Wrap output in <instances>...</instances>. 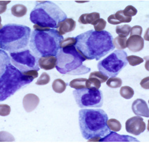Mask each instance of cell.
<instances>
[{"label": "cell", "mask_w": 149, "mask_h": 143, "mask_svg": "<svg viewBox=\"0 0 149 143\" xmlns=\"http://www.w3.org/2000/svg\"><path fill=\"white\" fill-rule=\"evenodd\" d=\"M75 39L77 43L74 47L88 60H99L115 49L112 35L106 31L90 30L78 35Z\"/></svg>", "instance_id": "obj_1"}, {"label": "cell", "mask_w": 149, "mask_h": 143, "mask_svg": "<svg viewBox=\"0 0 149 143\" xmlns=\"http://www.w3.org/2000/svg\"><path fill=\"white\" fill-rule=\"evenodd\" d=\"M33 80L12 65L8 54L0 50V101H5Z\"/></svg>", "instance_id": "obj_2"}, {"label": "cell", "mask_w": 149, "mask_h": 143, "mask_svg": "<svg viewBox=\"0 0 149 143\" xmlns=\"http://www.w3.org/2000/svg\"><path fill=\"white\" fill-rule=\"evenodd\" d=\"M108 116L102 109H81L79 112V125L84 138L99 141L110 133L107 125Z\"/></svg>", "instance_id": "obj_3"}, {"label": "cell", "mask_w": 149, "mask_h": 143, "mask_svg": "<svg viewBox=\"0 0 149 143\" xmlns=\"http://www.w3.org/2000/svg\"><path fill=\"white\" fill-rule=\"evenodd\" d=\"M29 47L37 57L56 56L60 49V43L64 40L57 29L33 31L31 35Z\"/></svg>", "instance_id": "obj_4"}, {"label": "cell", "mask_w": 149, "mask_h": 143, "mask_svg": "<svg viewBox=\"0 0 149 143\" xmlns=\"http://www.w3.org/2000/svg\"><path fill=\"white\" fill-rule=\"evenodd\" d=\"M31 29L18 24H7L0 29V49L15 53L26 48L29 42Z\"/></svg>", "instance_id": "obj_5"}, {"label": "cell", "mask_w": 149, "mask_h": 143, "mask_svg": "<svg viewBox=\"0 0 149 143\" xmlns=\"http://www.w3.org/2000/svg\"><path fill=\"white\" fill-rule=\"evenodd\" d=\"M30 14L32 23L43 28H57L60 22L67 19V15L56 4L51 1H36Z\"/></svg>", "instance_id": "obj_6"}, {"label": "cell", "mask_w": 149, "mask_h": 143, "mask_svg": "<svg viewBox=\"0 0 149 143\" xmlns=\"http://www.w3.org/2000/svg\"><path fill=\"white\" fill-rule=\"evenodd\" d=\"M56 57V68L61 74L82 75L91 71L90 67L83 65L86 60L80 54L74 46L61 49Z\"/></svg>", "instance_id": "obj_7"}, {"label": "cell", "mask_w": 149, "mask_h": 143, "mask_svg": "<svg viewBox=\"0 0 149 143\" xmlns=\"http://www.w3.org/2000/svg\"><path fill=\"white\" fill-rule=\"evenodd\" d=\"M127 53L123 50H116L99 62L97 67L103 75L113 78L117 76L128 65Z\"/></svg>", "instance_id": "obj_8"}, {"label": "cell", "mask_w": 149, "mask_h": 143, "mask_svg": "<svg viewBox=\"0 0 149 143\" xmlns=\"http://www.w3.org/2000/svg\"><path fill=\"white\" fill-rule=\"evenodd\" d=\"M73 95L77 105L84 109L88 107L99 108L103 105V95L100 90L82 88L73 91Z\"/></svg>", "instance_id": "obj_9"}, {"label": "cell", "mask_w": 149, "mask_h": 143, "mask_svg": "<svg viewBox=\"0 0 149 143\" xmlns=\"http://www.w3.org/2000/svg\"><path fill=\"white\" fill-rule=\"evenodd\" d=\"M10 60L11 64L19 70L22 73L29 70H40L38 57H37L29 49L11 53Z\"/></svg>", "instance_id": "obj_10"}, {"label": "cell", "mask_w": 149, "mask_h": 143, "mask_svg": "<svg viewBox=\"0 0 149 143\" xmlns=\"http://www.w3.org/2000/svg\"><path fill=\"white\" fill-rule=\"evenodd\" d=\"M125 128L127 133L139 135L146 130V125L141 116H136L128 119L125 123Z\"/></svg>", "instance_id": "obj_11"}, {"label": "cell", "mask_w": 149, "mask_h": 143, "mask_svg": "<svg viewBox=\"0 0 149 143\" xmlns=\"http://www.w3.org/2000/svg\"><path fill=\"white\" fill-rule=\"evenodd\" d=\"M132 110L135 115L139 116L148 117V107L145 100L138 99L135 100L132 104Z\"/></svg>", "instance_id": "obj_12"}, {"label": "cell", "mask_w": 149, "mask_h": 143, "mask_svg": "<svg viewBox=\"0 0 149 143\" xmlns=\"http://www.w3.org/2000/svg\"><path fill=\"white\" fill-rule=\"evenodd\" d=\"M127 46L130 51L134 53L139 52L141 51L144 48V40L141 36H131L128 40H127Z\"/></svg>", "instance_id": "obj_13"}, {"label": "cell", "mask_w": 149, "mask_h": 143, "mask_svg": "<svg viewBox=\"0 0 149 143\" xmlns=\"http://www.w3.org/2000/svg\"><path fill=\"white\" fill-rule=\"evenodd\" d=\"M40 103V99L34 94H28L23 99V105L27 112L33 111Z\"/></svg>", "instance_id": "obj_14"}, {"label": "cell", "mask_w": 149, "mask_h": 143, "mask_svg": "<svg viewBox=\"0 0 149 143\" xmlns=\"http://www.w3.org/2000/svg\"><path fill=\"white\" fill-rule=\"evenodd\" d=\"M76 28V22L73 19H66L65 20L60 22L57 26V31L60 35H63L66 33L70 32Z\"/></svg>", "instance_id": "obj_15"}, {"label": "cell", "mask_w": 149, "mask_h": 143, "mask_svg": "<svg viewBox=\"0 0 149 143\" xmlns=\"http://www.w3.org/2000/svg\"><path fill=\"white\" fill-rule=\"evenodd\" d=\"M99 141H139L133 137L119 135L115 132H110L108 135L101 138Z\"/></svg>", "instance_id": "obj_16"}, {"label": "cell", "mask_w": 149, "mask_h": 143, "mask_svg": "<svg viewBox=\"0 0 149 143\" xmlns=\"http://www.w3.org/2000/svg\"><path fill=\"white\" fill-rule=\"evenodd\" d=\"M56 56L41 57L38 59V65L40 68L49 70L56 67Z\"/></svg>", "instance_id": "obj_17"}, {"label": "cell", "mask_w": 149, "mask_h": 143, "mask_svg": "<svg viewBox=\"0 0 149 143\" xmlns=\"http://www.w3.org/2000/svg\"><path fill=\"white\" fill-rule=\"evenodd\" d=\"M107 20L110 24L115 25L122 23H130L132 20V17L125 16L123 15V10H120L115 14L110 15Z\"/></svg>", "instance_id": "obj_18"}, {"label": "cell", "mask_w": 149, "mask_h": 143, "mask_svg": "<svg viewBox=\"0 0 149 143\" xmlns=\"http://www.w3.org/2000/svg\"><path fill=\"white\" fill-rule=\"evenodd\" d=\"M100 13H97V12H93L91 13H85L80 16L78 22L83 25L90 24L93 25L96 20L100 19Z\"/></svg>", "instance_id": "obj_19"}, {"label": "cell", "mask_w": 149, "mask_h": 143, "mask_svg": "<svg viewBox=\"0 0 149 143\" xmlns=\"http://www.w3.org/2000/svg\"><path fill=\"white\" fill-rule=\"evenodd\" d=\"M28 9L26 7L22 4H16L11 8V14L17 17H22L27 13Z\"/></svg>", "instance_id": "obj_20"}, {"label": "cell", "mask_w": 149, "mask_h": 143, "mask_svg": "<svg viewBox=\"0 0 149 143\" xmlns=\"http://www.w3.org/2000/svg\"><path fill=\"white\" fill-rule=\"evenodd\" d=\"M67 87V83L61 79H55L52 84V88L55 92L61 94L63 92Z\"/></svg>", "instance_id": "obj_21"}, {"label": "cell", "mask_w": 149, "mask_h": 143, "mask_svg": "<svg viewBox=\"0 0 149 143\" xmlns=\"http://www.w3.org/2000/svg\"><path fill=\"white\" fill-rule=\"evenodd\" d=\"M127 37H123V36L119 35L118 37H116L114 40H113V44L118 50H123V49H126L127 46Z\"/></svg>", "instance_id": "obj_22"}, {"label": "cell", "mask_w": 149, "mask_h": 143, "mask_svg": "<svg viewBox=\"0 0 149 143\" xmlns=\"http://www.w3.org/2000/svg\"><path fill=\"white\" fill-rule=\"evenodd\" d=\"M101 82L95 78H89L86 81L85 85L88 89L98 90L101 87Z\"/></svg>", "instance_id": "obj_23"}, {"label": "cell", "mask_w": 149, "mask_h": 143, "mask_svg": "<svg viewBox=\"0 0 149 143\" xmlns=\"http://www.w3.org/2000/svg\"><path fill=\"white\" fill-rule=\"evenodd\" d=\"M87 79L86 78H77L74 79L70 81L69 83V86L74 89L80 90L82 88H85L86 85L85 83Z\"/></svg>", "instance_id": "obj_24"}, {"label": "cell", "mask_w": 149, "mask_h": 143, "mask_svg": "<svg viewBox=\"0 0 149 143\" xmlns=\"http://www.w3.org/2000/svg\"><path fill=\"white\" fill-rule=\"evenodd\" d=\"M120 95L121 97L127 100L131 99L134 95V90L128 86L122 87L120 90Z\"/></svg>", "instance_id": "obj_25"}, {"label": "cell", "mask_w": 149, "mask_h": 143, "mask_svg": "<svg viewBox=\"0 0 149 143\" xmlns=\"http://www.w3.org/2000/svg\"><path fill=\"white\" fill-rule=\"evenodd\" d=\"M107 125L110 130L114 132H119L122 128L121 124L115 119H111L107 121Z\"/></svg>", "instance_id": "obj_26"}, {"label": "cell", "mask_w": 149, "mask_h": 143, "mask_svg": "<svg viewBox=\"0 0 149 143\" xmlns=\"http://www.w3.org/2000/svg\"><path fill=\"white\" fill-rule=\"evenodd\" d=\"M131 29V26L128 25H118L116 28V32L119 35L127 37L130 33Z\"/></svg>", "instance_id": "obj_27"}, {"label": "cell", "mask_w": 149, "mask_h": 143, "mask_svg": "<svg viewBox=\"0 0 149 143\" xmlns=\"http://www.w3.org/2000/svg\"><path fill=\"white\" fill-rule=\"evenodd\" d=\"M107 85L111 88H118L122 86V81L120 78L117 77L110 78L107 81Z\"/></svg>", "instance_id": "obj_28"}, {"label": "cell", "mask_w": 149, "mask_h": 143, "mask_svg": "<svg viewBox=\"0 0 149 143\" xmlns=\"http://www.w3.org/2000/svg\"><path fill=\"white\" fill-rule=\"evenodd\" d=\"M127 60L128 63L132 66H135L139 65H140L143 62H144V59L136 56H127Z\"/></svg>", "instance_id": "obj_29"}, {"label": "cell", "mask_w": 149, "mask_h": 143, "mask_svg": "<svg viewBox=\"0 0 149 143\" xmlns=\"http://www.w3.org/2000/svg\"><path fill=\"white\" fill-rule=\"evenodd\" d=\"M93 25H94L95 31L101 32L105 29L106 26V22L103 19H99L93 23Z\"/></svg>", "instance_id": "obj_30"}, {"label": "cell", "mask_w": 149, "mask_h": 143, "mask_svg": "<svg viewBox=\"0 0 149 143\" xmlns=\"http://www.w3.org/2000/svg\"><path fill=\"white\" fill-rule=\"evenodd\" d=\"M49 81H50V76L46 72H44L36 82V84L38 85H45L48 84Z\"/></svg>", "instance_id": "obj_31"}, {"label": "cell", "mask_w": 149, "mask_h": 143, "mask_svg": "<svg viewBox=\"0 0 149 143\" xmlns=\"http://www.w3.org/2000/svg\"><path fill=\"white\" fill-rule=\"evenodd\" d=\"M77 43L75 38H67L62 41L60 43V49L74 46Z\"/></svg>", "instance_id": "obj_32"}, {"label": "cell", "mask_w": 149, "mask_h": 143, "mask_svg": "<svg viewBox=\"0 0 149 143\" xmlns=\"http://www.w3.org/2000/svg\"><path fill=\"white\" fill-rule=\"evenodd\" d=\"M15 140L14 137L6 131L0 132V142H11Z\"/></svg>", "instance_id": "obj_33"}, {"label": "cell", "mask_w": 149, "mask_h": 143, "mask_svg": "<svg viewBox=\"0 0 149 143\" xmlns=\"http://www.w3.org/2000/svg\"><path fill=\"white\" fill-rule=\"evenodd\" d=\"M123 15L126 17H131L134 16L137 13V10L134 7L132 6H128L126 7V8L123 10Z\"/></svg>", "instance_id": "obj_34"}, {"label": "cell", "mask_w": 149, "mask_h": 143, "mask_svg": "<svg viewBox=\"0 0 149 143\" xmlns=\"http://www.w3.org/2000/svg\"><path fill=\"white\" fill-rule=\"evenodd\" d=\"M89 78H95L100 81L101 83H104L106 82L109 79L108 76L103 75L102 73L100 72H97V71H95L91 73Z\"/></svg>", "instance_id": "obj_35"}, {"label": "cell", "mask_w": 149, "mask_h": 143, "mask_svg": "<svg viewBox=\"0 0 149 143\" xmlns=\"http://www.w3.org/2000/svg\"><path fill=\"white\" fill-rule=\"evenodd\" d=\"M11 112V107L7 104H0V116H7Z\"/></svg>", "instance_id": "obj_36"}, {"label": "cell", "mask_w": 149, "mask_h": 143, "mask_svg": "<svg viewBox=\"0 0 149 143\" xmlns=\"http://www.w3.org/2000/svg\"><path fill=\"white\" fill-rule=\"evenodd\" d=\"M143 32V28L141 26H134L132 28H131V31H130V37L131 36H133V35H139V36H141Z\"/></svg>", "instance_id": "obj_37"}, {"label": "cell", "mask_w": 149, "mask_h": 143, "mask_svg": "<svg viewBox=\"0 0 149 143\" xmlns=\"http://www.w3.org/2000/svg\"><path fill=\"white\" fill-rule=\"evenodd\" d=\"M10 3V1H0V14H2L6 11L7 6Z\"/></svg>", "instance_id": "obj_38"}, {"label": "cell", "mask_w": 149, "mask_h": 143, "mask_svg": "<svg viewBox=\"0 0 149 143\" xmlns=\"http://www.w3.org/2000/svg\"><path fill=\"white\" fill-rule=\"evenodd\" d=\"M140 85L143 88L148 89V77L143 79L140 83Z\"/></svg>", "instance_id": "obj_39"}, {"label": "cell", "mask_w": 149, "mask_h": 143, "mask_svg": "<svg viewBox=\"0 0 149 143\" xmlns=\"http://www.w3.org/2000/svg\"><path fill=\"white\" fill-rule=\"evenodd\" d=\"M2 28H3V25H2V24H0V29H1Z\"/></svg>", "instance_id": "obj_40"}, {"label": "cell", "mask_w": 149, "mask_h": 143, "mask_svg": "<svg viewBox=\"0 0 149 143\" xmlns=\"http://www.w3.org/2000/svg\"><path fill=\"white\" fill-rule=\"evenodd\" d=\"M1 21H2L1 17V16H0V24H1Z\"/></svg>", "instance_id": "obj_41"}]
</instances>
